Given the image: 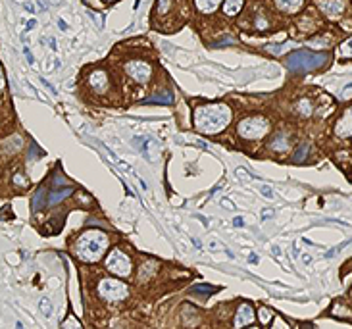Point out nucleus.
<instances>
[{
  "instance_id": "nucleus-1",
  "label": "nucleus",
  "mask_w": 352,
  "mask_h": 329,
  "mask_svg": "<svg viewBox=\"0 0 352 329\" xmlns=\"http://www.w3.org/2000/svg\"><path fill=\"white\" fill-rule=\"evenodd\" d=\"M194 127L204 135H216L231 121V108L227 104H202L194 110Z\"/></svg>"
},
{
  "instance_id": "nucleus-2",
  "label": "nucleus",
  "mask_w": 352,
  "mask_h": 329,
  "mask_svg": "<svg viewBox=\"0 0 352 329\" xmlns=\"http://www.w3.org/2000/svg\"><path fill=\"white\" fill-rule=\"evenodd\" d=\"M108 235L100 229H89L75 243V256L81 262H98L108 250Z\"/></svg>"
},
{
  "instance_id": "nucleus-3",
  "label": "nucleus",
  "mask_w": 352,
  "mask_h": 329,
  "mask_svg": "<svg viewBox=\"0 0 352 329\" xmlns=\"http://www.w3.org/2000/svg\"><path fill=\"white\" fill-rule=\"evenodd\" d=\"M270 129H272V123H270L268 118H264V116H248V118L239 121L237 133L247 141H258L264 135H268Z\"/></svg>"
},
{
  "instance_id": "nucleus-4",
  "label": "nucleus",
  "mask_w": 352,
  "mask_h": 329,
  "mask_svg": "<svg viewBox=\"0 0 352 329\" xmlns=\"http://www.w3.org/2000/svg\"><path fill=\"white\" fill-rule=\"evenodd\" d=\"M325 62H327V54H323V52L300 50V52H295L293 56L289 58L287 65L291 72H306V70H318Z\"/></svg>"
},
{
  "instance_id": "nucleus-5",
  "label": "nucleus",
  "mask_w": 352,
  "mask_h": 329,
  "mask_svg": "<svg viewBox=\"0 0 352 329\" xmlns=\"http://www.w3.org/2000/svg\"><path fill=\"white\" fill-rule=\"evenodd\" d=\"M98 295L108 300V302H121L125 300L129 295V287L123 281L116 279V277H104L98 281Z\"/></svg>"
},
{
  "instance_id": "nucleus-6",
  "label": "nucleus",
  "mask_w": 352,
  "mask_h": 329,
  "mask_svg": "<svg viewBox=\"0 0 352 329\" xmlns=\"http://www.w3.org/2000/svg\"><path fill=\"white\" fill-rule=\"evenodd\" d=\"M106 268L112 273H116L118 277H129L131 275V270H133V264L125 252L114 249L108 258H106Z\"/></svg>"
},
{
  "instance_id": "nucleus-7",
  "label": "nucleus",
  "mask_w": 352,
  "mask_h": 329,
  "mask_svg": "<svg viewBox=\"0 0 352 329\" xmlns=\"http://www.w3.org/2000/svg\"><path fill=\"white\" fill-rule=\"evenodd\" d=\"M123 70H125V73H127L131 79L135 81V83H141V85L148 83L150 75H152L150 64H148V62H143V60H131V62L125 64Z\"/></svg>"
},
{
  "instance_id": "nucleus-8",
  "label": "nucleus",
  "mask_w": 352,
  "mask_h": 329,
  "mask_svg": "<svg viewBox=\"0 0 352 329\" xmlns=\"http://www.w3.org/2000/svg\"><path fill=\"white\" fill-rule=\"evenodd\" d=\"M133 143H135L137 148L143 152V156H146L150 162H156L158 158H160L162 148H160V145L154 141L152 137H135V139H133Z\"/></svg>"
},
{
  "instance_id": "nucleus-9",
  "label": "nucleus",
  "mask_w": 352,
  "mask_h": 329,
  "mask_svg": "<svg viewBox=\"0 0 352 329\" xmlns=\"http://www.w3.org/2000/svg\"><path fill=\"white\" fill-rule=\"evenodd\" d=\"M318 8L329 17V19H339L346 10L344 0H318Z\"/></svg>"
},
{
  "instance_id": "nucleus-10",
  "label": "nucleus",
  "mask_w": 352,
  "mask_h": 329,
  "mask_svg": "<svg viewBox=\"0 0 352 329\" xmlns=\"http://www.w3.org/2000/svg\"><path fill=\"white\" fill-rule=\"evenodd\" d=\"M87 83L96 95H104L106 91H108L110 79H108V73H106L104 70H93V72L89 73Z\"/></svg>"
},
{
  "instance_id": "nucleus-11",
  "label": "nucleus",
  "mask_w": 352,
  "mask_h": 329,
  "mask_svg": "<svg viewBox=\"0 0 352 329\" xmlns=\"http://www.w3.org/2000/svg\"><path fill=\"white\" fill-rule=\"evenodd\" d=\"M256 320V314H254V308L248 304V302H240L237 312H235V320H233V325L235 327H247V325H252Z\"/></svg>"
},
{
  "instance_id": "nucleus-12",
  "label": "nucleus",
  "mask_w": 352,
  "mask_h": 329,
  "mask_svg": "<svg viewBox=\"0 0 352 329\" xmlns=\"http://www.w3.org/2000/svg\"><path fill=\"white\" fill-rule=\"evenodd\" d=\"M335 135L339 139H352V108L344 110L335 123Z\"/></svg>"
},
{
  "instance_id": "nucleus-13",
  "label": "nucleus",
  "mask_w": 352,
  "mask_h": 329,
  "mask_svg": "<svg viewBox=\"0 0 352 329\" xmlns=\"http://www.w3.org/2000/svg\"><path fill=\"white\" fill-rule=\"evenodd\" d=\"M273 2L285 14H296V12H300L302 4H304V0H273Z\"/></svg>"
},
{
  "instance_id": "nucleus-14",
  "label": "nucleus",
  "mask_w": 352,
  "mask_h": 329,
  "mask_svg": "<svg viewBox=\"0 0 352 329\" xmlns=\"http://www.w3.org/2000/svg\"><path fill=\"white\" fill-rule=\"evenodd\" d=\"M296 116H302V118H310L314 114V102L310 98H300L295 104Z\"/></svg>"
},
{
  "instance_id": "nucleus-15",
  "label": "nucleus",
  "mask_w": 352,
  "mask_h": 329,
  "mask_svg": "<svg viewBox=\"0 0 352 329\" xmlns=\"http://www.w3.org/2000/svg\"><path fill=\"white\" fill-rule=\"evenodd\" d=\"M270 148L275 150V152H285V150L289 148V135H285V133H277V135L272 139Z\"/></svg>"
},
{
  "instance_id": "nucleus-16",
  "label": "nucleus",
  "mask_w": 352,
  "mask_h": 329,
  "mask_svg": "<svg viewBox=\"0 0 352 329\" xmlns=\"http://www.w3.org/2000/svg\"><path fill=\"white\" fill-rule=\"evenodd\" d=\"M72 193H73L72 187H64V189H56V191H52V193L48 194V206H52V204H58V202L64 201L65 196H70Z\"/></svg>"
},
{
  "instance_id": "nucleus-17",
  "label": "nucleus",
  "mask_w": 352,
  "mask_h": 329,
  "mask_svg": "<svg viewBox=\"0 0 352 329\" xmlns=\"http://www.w3.org/2000/svg\"><path fill=\"white\" fill-rule=\"evenodd\" d=\"M331 314L335 318H341V320H348L352 323V310L348 306H344L343 302H335L333 308H331Z\"/></svg>"
},
{
  "instance_id": "nucleus-18",
  "label": "nucleus",
  "mask_w": 352,
  "mask_h": 329,
  "mask_svg": "<svg viewBox=\"0 0 352 329\" xmlns=\"http://www.w3.org/2000/svg\"><path fill=\"white\" fill-rule=\"evenodd\" d=\"M243 4H245V0H225L224 14L225 16H237L243 10Z\"/></svg>"
},
{
  "instance_id": "nucleus-19",
  "label": "nucleus",
  "mask_w": 352,
  "mask_h": 329,
  "mask_svg": "<svg viewBox=\"0 0 352 329\" xmlns=\"http://www.w3.org/2000/svg\"><path fill=\"white\" fill-rule=\"evenodd\" d=\"M194 2H196L199 12H202V14H212L222 4V0H194Z\"/></svg>"
},
{
  "instance_id": "nucleus-20",
  "label": "nucleus",
  "mask_w": 352,
  "mask_h": 329,
  "mask_svg": "<svg viewBox=\"0 0 352 329\" xmlns=\"http://www.w3.org/2000/svg\"><path fill=\"white\" fill-rule=\"evenodd\" d=\"M171 102H173V95L171 93H166L164 97L162 95H154V97L144 100V104H171Z\"/></svg>"
},
{
  "instance_id": "nucleus-21",
  "label": "nucleus",
  "mask_w": 352,
  "mask_h": 329,
  "mask_svg": "<svg viewBox=\"0 0 352 329\" xmlns=\"http://www.w3.org/2000/svg\"><path fill=\"white\" fill-rule=\"evenodd\" d=\"M156 270H158V262H156V260H148V262H144V264L141 266V279H148Z\"/></svg>"
},
{
  "instance_id": "nucleus-22",
  "label": "nucleus",
  "mask_w": 352,
  "mask_h": 329,
  "mask_svg": "<svg viewBox=\"0 0 352 329\" xmlns=\"http://www.w3.org/2000/svg\"><path fill=\"white\" fill-rule=\"evenodd\" d=\"M256 318H258V321H260L262 325H270V323H272V320H273V312L270 310V308L262 306V308L258 310Z\"/></svg>"
},
{
  "instance_id": "nucleus-23",
  "label": "nucleus",
  "mask_w": 352,
  "mask_h": 329,
  "mask_svg": "<svg viewBox=\"0 0 352 329\" xmlns=\"http://www.w3.org/2000/svg\"><path fill=\"white\" fill-rule=\"evenodd\" d=\"M339 52H341V56H343V58H352V37L341 42Z\"/></svg>"
},
{
  "instance_id": "nucleus-24",
  "label": "nucleus",
  "mask_w": 352,
  "mask_h": 329,
  "mask_svg": "<svg viewBox=\"0 0 352 329\" xmlns=\"http://www.w3.org/2000/svg\"><path fill=\"white\" fill-rule=\"evenodd\" d=\"M192 293H196V295H212V293H216L217 287H210V285H192Z\"/></svg>"
},
{
  "instance_id": "nucleus-25",
  "label": "nucleus",
  "mask_w": 352,
  "mask_h": 329,
  "mask_svg": "<svg viewBox=\"0 0 352 329\" xmlns=\"http://www.w3.org/2000/svg\"><path fill=\"white\" fill-rule=\"evenodd\" d=\"M308 148H310V146L306 145H300L298 146V148H296V152L293 154V160L295 162H302V160H306V154H308Z\"/></svg>"
},
{
  "instance_id": "nucleus-26",
  "label": "nucleus",
  "mask_w": 352,
  "mask_h": 329,
  "mask_svg": "<svg viewBox=\"0 0 352 329\" xmlns=\"http://www.w3.org/2000/svg\"><path fill=\"white\" fill-rule=\"evenodd\" d=\"M39 308H40V312L45 314L47 318H50V316H52V306H50V300H48V298H40Z\"/></svg>"
},
{
  "instance_id": "nucleus-27",
  "label": "nucleus",
  "mask_w": 352,
  "mask_h": 329,
  "mask_svg": "<svg viewBox=\"0 0 352 329\" xmlns=\"http://www.w3.org/2000/svg\"><path fill=\"white\" fill-rule=\"evenodd\" d=\"M350 239H348V241H344V243H341V245H339V247H335V249H331L329 250V252H325V258H335L337 254H339V250H343V249H346V247H348V245H350Z\"/></svg>"
},
{
  "instance_id": "nucleus-28",
  "label": "nucleus",
  "mask_w": 352,
  "mask_h": 329,
  "mask_svg": "<svg viewBox=\"0 0 352 329\" xmlns=\"http://www.w3.org/2000/svg\"><path fill=\"white\" fill-rule=\"evenodd\" d=\"M254 27H256L258 31H266V29L270 27V21H268V19H266L264 16H258V17H256V24H254Z\"/></svg>"
},
{
  "instance_id": "nucleus-29",
  "label": "nucleus",
  "mask_w": 352,
  "mask_h": 329,
  "mask_svg": "<svg viewBox=\"0 0 352 329\" xmlns=\"http://www.w3.org/2000/svg\"><path fill=\"white\" fill-rule=\"evenodd\" d=\"M258 189H260V193L264 194L266 199H270V201H272V199H273V191H272V187H268V185H258Z\"/></svg>"
},
{
  "instance_id": "nucleus-30",
  "label": "nucleus",
  "mask_w": 352,
  "mask_h": 329,
  "mask_svg": "<svg viewBox=\"0 0 352 329\" xmlns=\"http://www.w3.org/2000/svg\"><path fill=\"white\" fill-rule=\"evenodd\" d=\"M169 10V0H158V14H166Z\"/></svg>"
},
{
  "instance_id": "nucleus-31",
  "label": "nucleus",
  "mask_w": 352,
  "mask_h": 329,
  "mask_svg": "<svg viewBox=\"0 0 352 329\" xmlns=\"http://www.w3.org/2000/svg\"><path fill=\"white\" fill-rule=\"evenodd\" d=\"M233 225H235V227H245V217L235 216V220H233Z\"/></svg>"
},
{
  "instance_id": "nucleus-32",
  "label": "nucleus",
  "mask_w": 352,
  "mask_h": 329,
  "mask_svg": "<svg viewBox=\"0 0 352 329\" xmlns=\"http://www.w3.org/2000/svg\"><path fill=\"white\" fill-rule=\"evenodd\" d=\"M40 83H42V85H45V87H47L48 91H50V93H52V95H56V89L52 87V85H50V83H48V81L45 79V77H40Z\"/></svg>"
},
{
  "instance_id": "nucleus-33",
  "label": "nucleus",
  "mask_w": 352,
  "mask_h": 329,
  "mask_svg": "<svg viewBox=\"0 0 352 329\" xmlns=\"http://www.w3.org/2000/svg\"><path fill=\"white\" fill-rule=\"evenodd\" d=\"M24 54H25V58H27V62H29V64H33V62H35V58H33L31 50L27 49V47H25V49H24Z\"/></svg>"
},
{
  "instance_id": "nucleus-34",
  "label": "nucleus",
  "mask_w": 352,
  "mask_h": 329,
  "mask_svg": "<svg viewBox=\"0 0 352 329\" xmlns=\"http://www.w3.org/2000/svg\"><path fill=\"white\" fill-rule=\"evenodd\" d=\"M4 85H6V79H4V72H2V68H0V91L4 89Z\"/></svg>"
},
{
  "instance_id": "nucleus-35",
  "label": "nucleus",
  "mask_w": 352,
  "mask_h": 329,
  "mask_svg": "<svg viewBox=\"0 0 352 329\" xmlns=\"http://www.w3.org/2000/svg\"><path fill=\"white\" fill-rule=\"evenodd\" d=\"M231 42H235L233 39H224L222 42H216V47H222V45H231Z\"/></svg>"
},
{
  "instance_id": "nucleus-36",
  "label": "nucleus",
  "mask_w": 352,
  "mask_h": 329,
  "mask_svg": "<svg viewBox=\"0 0 352 329\" xmlns=\"http://www.w3.org/2000/svg\"><path fill=\"white\" fill-rule=\"evenodd\" d=\"M58 27H60L62 31H65V29H68V25L64 24V19H58Z\"/></svg>"
},
{
  "instance_id": "nucleus-37",
  "label": "nucleus",
  "mask_w": 352,
  "mask_h": 329,
  "mask_svg": "<svg viewBox=\"0 0 352 329\" xmlns=\"http://www.w3.org/2000/svg\"><path fill=\"white\" fill-rule=\"evenodd\" d=\"M14 181H16L17 185H25V183H27V181H25V179H21V177H19V176L14 177Z\"/></svg>"
},
{
  "instance_id": "nucleus-38",
  "label": "nucleus",
  "mask_w": 352,
  "mask_h": 329,
  "mask_svg": "<svg viewBox=\"0 0 352 329\" xmlns=\"http://www.w3.org/2000/svg\"><path fill=\"white\" fill-rule=\"evenodd\" d=\"M248 262H252V264H258V256H256V254H250V256H248Z\"/></svg>"
},
{
  "instance_id": "nucleus-39",
  "label": "nucleus",
  "mask_w": 352,
  "mask_h": 329,
  "mask_svg": "<svg viewBox=\"0 0 352 329\" xmlns=\"http://www.w3.org/2000/svg\"><path fill=\"white\" fill-rule=\"evenodd\" d=\"M272 216H273L272 210H264V212H262V217H272Z\"/></svg>"
},
{
  "instance_id": "nucleus-40",
  "label": "nucleus",
  "mask_w": 352,
  "mask_h": 329,
  "mask_svg": "<svg viewBox=\"0 0 352 329\" xmlns=\"http://www.w3.org/2000/svg\"><path fill=\"white\" fill-rule=\"evenodd\" d=\"M25 10H27V12H35V6H33V4H29V2H27V4H25Z\"/></svg>"
},
{
  "instance_id": "nucleus-41",
  "label": "nucleus",
  "mask_w": 352,
  "mask_h": 329,
  "mask_svg": "<svg viewBox=\"0 0 352 329\" xmlns=\"http://www.w3.org/2000/svg\"><path fill=\"white\" fill-rule=\"evenodd\" d=\"M33 27H35V19H29L27 21V29H33Z\"/></svg>"
},
{
  "instance_id": "nucleus-42",
  "label": "nucleus",
  "mask_w": 352,
  "mask_h": 329,
  "mask_svg": "<svg viewBox=\"0 0 352 329\" xmlns=\"http://www.w3.org/2000/svg\"><path fill=\"white\" fill-rule=\"evenodd\" d=\"M302 260H304V264H310V262H312V258L308 256V254H304V256H302Z\"/></svg>"
},
{
  "instance_id": "nucleus-43",
  "label": "nucleus",
  "mask_w": 352,
  "mask_h": 329,
  "mask_svg": "<svg viewBox=\"0 0 352 329\" xmlns=\"http://www.w3.org/2000/svg\"><path fill=\"white\" fill-rule=\"evenodd\" d=\"M273 254H275V256H279V254H281V250H279V247H273Z\"/></svg>"
},
{
  "instance_id": "nucleus-44",
  "label": "nucleus",
  "mask_w": 352,
  "mask_h": 329,
  "mask_svg": "<svg viewBox=\"0 0 352 329\" xmlns=\"http://www.w3.org/2000/svg\"><path fill=\"white\" fill-rule=\"evenodd\" d=\"M224 204H225V208H227V210H233L231 202H229V201H224Z\"/></svg>"
},
{
  "instance_id": "nucleus-45",
  "label": "nucleus",
  "mask_w": 352,
  "mask_h": 329,
  "mask_svg": "<svg viewBox=\"0 0 352 329\" xmlns=\"http://www.w3.org/2000/svg\"><path fill=\"white\" fill-rule=\"evenodd\" d=\"M106 2H114V0H106Z\"/></svg>"
}]
</instances>
